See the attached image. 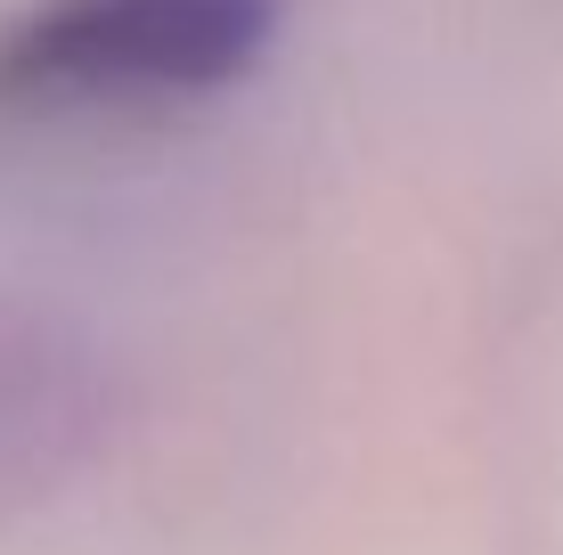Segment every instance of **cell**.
Segmentation results:
<instances>
[{"label":"cell","mask_w":563,"mask_h":555,"mask_svg":"<svg viewBox=\"0 0 563 555\" xmlns=\"http://www.w3.org/2000/svg\"><path fill=\"white\" fill-rule=\"evenodd\" d=\"M99 433V376L49 319L0 311V499L42 490Z\"/></svg>","instance_id":"cell-2"},{"label":"cell","mask_w":563,"mask_h":555,"mask_svg":"<svg viewBox=\"0 0 563 555\" xmlns=\"http://www.w3.org/2000/svg\"><path fill=\"white\" fill-rule=\"evenodd\" d=\"M269 0H42L0 33V90L155 99L212 90L262 49Z\"/></svg>","instance_id":"cell-1"}]
</instances>
